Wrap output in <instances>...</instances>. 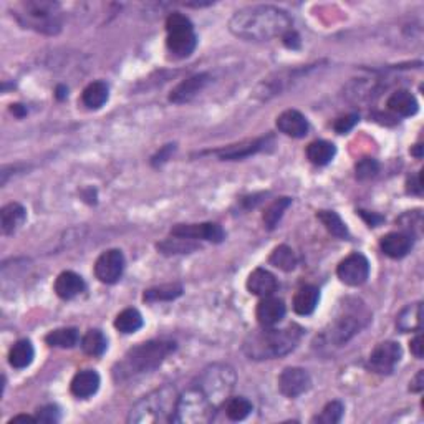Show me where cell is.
<instances>
[{
    "mask_svg": "<svg viewBox=\"0 0 424 424\" xmlns=\"http://www.w3.org/2000/svg\"><path fill=\"white\" fill-rule=\"evenodd\" d=\"M320 300V290L313 285H304L299 288V292L293 297V310L295 313L306 317V315H312L317 309Z\"/></svg>",
    "mask_w": 424,
    "mask_h": 424,
    "instance_id": "d4e9b609",
    "label": "cell"
},
{
    "mask_svg": "<svg viewBox=\"0 0 424 424\" xmlns=\"http://www.w3.org/2000/svg\"><path fill=\"white\" fill-rule=\"evenodd\" d=\"M125 270V255L118 249H110L94 262V275L103 283H116Z\"/></svg>",
    "mask_w": 424,
    "mask_h": 424,
    "instance_id": "4fadbf2b",
    "label": "cell"
},
{
    "mask_svg": "<svg viewBox=\"0 0 424 424\" xmlns=\"http://www.w3.org/2000/svg\"><path fill=\"white\" fill-rule=\"evenodd\" d=\"M290 206H292L290 197H278V199L270 202V204L265 207V211L262 214V220H264L265 227H267L269 231H272V229L277 227V224L281 222L283 212H285Z\"/></svg>",
    "mask_w": 424,
    "mask_h": 424,
    "instance_id": "1f68e13d",
    "label": "cell"
},
{
    "mask_svg": "<svg viewBox=\"0 0 424 424\" xmlns=\"http://www.w3.org/2000/svg\"><path fill=\"white\" fill-rule=\"evenodd\" d=\"M310 386H312V378L304 368H285L278 376V391L287 398H297L306 393Z\"/></svg>",
    "mask_w": 424,
    "mask_h": 424,
    "instance_id": "5bb4252c",
    "label": "cell"
},
{
    "mask_svg": "<svg viewBox=\"0 0 424 424\" xmlns=\"http://www.w3.org/2000/svg\"><path fill=\"white\" fill-rule=\"evenodd\" d=\"M224 408L227 418L232 419V421H242V419H246L252 413V403L247 398H242V396L229 398L224 403Z\"/></svg>",
    "mask_w": 424,
    "mask_h": 424,
    "instance_id": "8d00e7d4",
    "label": "cell"
},
{
    "mask_svg": "<svg viewBox=\"0 0 424 424\" xmlns=\"http://www.w3.org/2000/svg\"><path fill=\"white\" fill-rule=\"evenodd\" d=\"M282 38H283V43H285L288 48H299L300 47L299 35H297L293 30H288Z\"/></svg>",
    "mask_w": 424,
    "mask_h": 424,
    "instance_id": "f6af8a7d",
    "label": "cell"
},
{
    "mask_svg": "<svg viewBox=\"0 0 424 424\" xmlns=\"http://www.w3.org/2000/svg\"><path fill=\"white\" fill-rule=\"evenodd\" d=\"M62 418L60 408L55 404H47L37 411V421L40 423H58Z\"/></svg>",
    "mask_w": 424,
    "mask_h": 424,
    "instance_id": "60d3db41",
    "label": "cell"
},
{
    "mask_svg": "<svg viewBox=\"0 0 424 424\" xmlns=\"http://www.w3.org/2000/svg\"><path fill=\"white\" fill-rule=\"evenodd\" d=\"M408 191L413 194H421L423 192V181H421V173L416 178H409L408 181Z\"/></svg>",
    "mask_w": 424,
    "mask_h": 424,
    "instance_id": "bcb514c9",
    "label": "cell"
},
{
    "mask_svg": "<svg viewBox=\"0 0 424 424\" xmlns=\"http://www.w3.org/2000/svg\"><path fill=\"white\" fill-rule=\"evenodd\" d=\"M421 322H423V304L408 305L401 310L398 318H396V327L401 332H419L421 330Z\"/></svg>",
    "mask_w": 424,
    "mask_h": 424,
    "instance_id": "484cf974",
    "label": "cell"
},
{
    "mask_svg": "<svg viewBox=\"0 0 424 424\" xmlns=\"http://www.w3.org/2000/svg\"><path fill=\"white\" fill-rule=\"evenodd\" d=\"M85 288H87V285H85L83 278L78 274L70 272V270L62 272L55 281V293L63 300L75 299V297L85 292Z\"/></svg>",
    "mask_w": 424,
    "mask_h": 424,
    "instance_id": "7402d4cb",
    "label": "cell"
},
{
    "mask_svg": "<svg viewBox=\"0 0 424 424\" xmlns=\"http://www.w3.org/2000/svg\"><path fill=\"white\" fill-rule=\"evenodd\" d=\"M13 15L25 29H31L42 34H58L62 29L60 6L47 0H29L15 7Z\"/></svg>",
    "mask_w": 424,
    "mask_h": 424,
    "instance_id": "5b68a950",
    "label": "cell"
},
{
    "mask_svg": "<svg viewBox=\"0 0 424 424\" xmlns=\"http://www.w3.org/2000/svg\"><path fill=\"white\" fill-rule=\"evenodd\" d=\"M171 151H174V144H168V146H166L164 150H162L161 153H157V156L153 157V164L157 166V164H161V162L168 161Z\"/></svg>",
    "mask_w": 424,
    "mask_h": 424,
    "instance_id": "c3c4849f",
    "label": "cell"
},
{
    "mask_svg": "<svg viewBox=\"0 0 424 424\" xmlns=\"http://www.w3.org/2000/svg\"><path fill=\"white\" fill-rule=\"evenodd\" d=\"M10 111L13 113L15 116H19V118H22V116L27 115V108L22 106V105H12Z\"/></svg>",
    "mask_w": 424,
    "mask_h": 424,
    "instance_id": "f907efd6",
    "label": "cell"
},
{
    "mask_svg": "<svg viewBox=\"0 0 424 424\" xmlns=\"http://www.w3.org/2000/svg\"><path fill=\"white\" fill-rule=\"evenodd\" d=\"M401 355H403V350H401L400 344L391 340L381 341V344L374 346L372 355H369V368H372L374 373L390 374L395 369L396 365L400 363Z\"/></svg>",
    "mask_w": 424,
    "mask_h": 424,
    "instance_id": "7c38bea8",
    "label": "cell"
},
{
    "mask_svg": "<svg viewBox=\"0 0 424 424\" xmlns=\"http://www.w3.org/2000/svg\"><path fill=\"white\" fill-rule=\"evenodd\" d=\"M270 136L267 138H257V139H249V141H243L239 144H231V146L224 148V150L215 151L220 160H229V161H236V160H243V157H249L255 153L265 150L267 143L270 141Z\"/></svg>",
    "mask_w": 424,
    "mask_h": 424,
    "instance_id": "e0dca14e",
    "label": "cell"
},
{
    "mask_svg": "<svg viewBox=\"0 0 424 424\" xmlns=\"http://www.w3.org/2000/svg\"><path fill=\"white\" fill-rule=\"evenodd\" d=\"M176 350V344L171 340H151L133 346L126 351L121 362L113 368V376L116 381H125L138 374L155 372L162 362Z\"/></svg>",
    "mask_w": 424,
    "mask_h": 424,
    "instance_id": "7a4b0ae2",
    "label": "cell"
},
{
    "mask_svg": "<svg viewBox=\"0 0 424 424\" xmlns=\"http://www.w3.org/2000/svg\"><path fill=\"white\" fill-rule=\"evenodd\" d=\"M236 381L237 376L234 368L229 367V365L218 363L202 372L199 378V388L204 391L211 403L218 408V406L224 404L229 400Z\"/></svg>",
    "mask_w": 424,
    "mask_h": 424,
    "instance_id": "52a82bcc",
    "label": "cell"
},
{
    "mask_svg": "<svg viewBox=\"0 0 424 424\" xmlns=\"http://www.w3.org/2000/svg\"><path fill=\"white\" fill-rule=\"evenodd\" d=\"M378 171H380V164L372 157H367V160H362L356 164V178L360 181H367V179L374 178Z\"/></svg>",
    "mask_w": 424,
    "mask_h": 424,
    "instance_id": "ab89813d",
    "label": "cell"
},
{
    "mask_svg": "<svg viewBox=\"0 0 424 424\" xmlns=\"http://www.w3.org/2000/svg\"><path fill=\"white\" fill-rule=\"evenodd\" d=\"M34 356H35V350L31 341L19 340L10 348V353H8V363H10L13 368L24 369L34 362Z\"/></svg>",
    "mask_w": 424,
    "mask_h": 424,
    "instance_id": "f1b7e54d",
    "label": "cell"
},
{
    "mask_svg": "<svg viewBox=\"0 0 424 424\" xmlns=\"http://www.w3.org/2000/svg\"><path fill=\"white\" fill-rule=\"evenodd\" d=\"M215 406L199 386L184 391L178 398L173 423L178 424H207L214 419Z\"/></svg>",
    "mask_w": 424,
    "mask_h": 424,
    "instance_id": "8992f818",
    "label": "cell"
},
{
    "mask_svg": "<svg viewBox=\"0 0 424 424\" xmlns=\"http://www.w3.org/2000/svg\"><path fill=\"white\" fill-rule=\"evenodd\" d=\"M411 155L416 156V157H421L423 156V144H416V146H414V150H411Z\"/></svg>",
    "mask_w": 424,
    "mask_h": 424,
    "instance_id": "816d5d0a",
    "label": "cell"
},
{
    "mask_svg": "<svg viewBox=\"0 0 424 424\" xmlns=\"http://www.w3.org/2000/svg\"><path fill=\"white\" fill-rule=\"evenodd\" d=\"M229 29L236 37L249 42H269L283 37L292 30V19L283 8L274 6H252L232 15Z\"/></svg>",
    "mask_w": 424,
    "mask_h": 424,
    "instance_id": "6da1fadb",
    "label": "cell"
},
{
    "mask_svg": "<svg viewBox=\"0 0 424 424\" xmlns=\"http://www.w3.org/2000/svg\"><path fill=\"white\" fill-rule=\"evenodd\" d=\"M388 108L390 111H393L398 116H413L416 115L419 110L418 100L414 98V94L408 90H398L388 98Z\"/></svg>",
    "mask_w": 424,
    "mask_h": 424,
    "instance_id": "cb8c5ba5",
    "label": "cell"
},
{
    "mask_svg": "<svg viewBox=\"0 0 424 424\" xmlns=\"http://www.w3.org/2000/svg\"><path fill=\"white\" fill-rule=\"evenodd\" d=\"M100 388V374L93 369H83V372L76 373L71 380L70 390L71 395L80 400H87L93 396Z\"/></svg>",
    "mask_w": 424,
    "mask_h": 424,
    "instance_id": "ffe728a7",
    "label": "cell"
},
{
    "mask_svg": "<svg viewBox=\"0 0 424 424\" xmlns=\"http://www.w3.org/2000/svg\"><path fill=\"white\" fill-rule=\"evenodd\" d=\"M27 211L25 207L19 204V202H10V204L3 206L0 211V231L3 236H10V234L17 232L20 225L25 222Z\"/></svg>",
    "mask_w": 424,
    "mask_h": 424,
    "instance_id": "44dd1931",
    "label": "cell"
},
{
    "mask_svg": "<svg viewBox=\"0 0 424 424\" xmlns=\"http://www.w3.org/2000/svg\"><path fill=\"white\" fill-rule=\"evenodd\" d=\"M409 348H411V353L416 356V358L421 360L423 353H424V341L421 335H416L411 340V344H409Z\"/></svg>",
    "mask_w": 424,
    "mask_h": 424,
    "instance_id": "7bdbcfd3",
    "label": "cell"
},
{
    "mask_svg": "<svg viewBox=\"0 0 424 424\" xmlns=\"http://www.w3.org/2000/svg\"><path fill=\"white\" fill-rule=\"evenodd\" d=\"M337 155L335 144L328 141H313L306 146V157L310 162L317 166L328 164Z\"/></svg>",
    "mask_w": 424,
    "mask_h": 424,
    "instance_id": "f546056e",
    "label": "cell"
},
{
    "mask_svg": "<svg viewBox=\"0 0 424 424\" xmlns=\"http://www.w3.org/2000/svg\"><path fill=\"white\" fill-rule=\"evenodd\" d=\"M197 246L192 243L191 239H183L176 237L168 239V241L157 243V250H161L162 254H188V252L196 250Z\"/></svg>",
    "mask_w": 424,
    "mask_h": 424,
    "instance_id": "74e56055",
    "label": "cell"
},
{
    "mask_svg": "<svg viewBox=\"0 0 424 424\" xmlns=\"http://www.w3.org/2000/svg\"><path fill=\"white\" fill-rule=\"evenodd\" d=\"M381 250L391 259H403L411 250L413 237L406 232H390L380 241Z\"/></svg>",
    "mask_w": 424,
    "mask_h": 424,
    "instance_id": "d6986e66",
    "label": "cell"
},
{
    "mask_svg": "<svg viewBox=\"0 0 424 424\" xmlns=\"http://www.w3.org/2000/svg\"><path fill=\"white\" fill-rule=\"evenodd\" d=\"M409 390L413 393H419V391L424 390V369H419L416 376L413 378L411 383H409Z\"/></svg>",
    "mask_w": 424,
    "mask_h": 424,
    "instance_id": "ee69618b",
    "label": "cell"
},
{
    "mask_svg": "<svg viewBox=\"0 0 424 424\" xmlns=\"http://www.w3.org/2000/svg\"><path fill=\"white\" fill-rule=\"evenodd\" d=\"M171 236L191 239V241H207L220 243L225 239L224 229L219 224H178L171 229Z\"/></svg>",
    "mask_w": 424,
    "mask_h": 424,
    "instance_id": "8fae6325",
    "label": "cell"
},
{
    "mask_svg": "<svg viewBox=\"0 0 424 424\" xmlns=\"http://www.w3.org/2000/svg\"><path fill=\"white\" fill-rule=\"evenodd\" d=\"M108 97H110V90L105 81H93L83 90L81 101L88 110H98L108 101Z\"/></svg>",
    "mask_w": 424,
    "mask_h": 424,
    "instance_id": "4316f807",
    "label": "cell"
},
{
    "mask_svg": "<svg viewBox=\"0 0 424 424\" xmlns=\"http://www.w3.org/2000/svg\"><path fill=\"white\" fill-rule=\"evenodd\" d=\"M108 340L100 330H90L81 340V348L90 356H101L106 351Z\"/></svg>",
    "mask_w": 424,
    "mask_h": 424,
    "instance_id": "d590c367",
    "label": "cell"
},
{
    "mask_svg": "<svg viewBox=\"0 0 424 424\" xmlns=\"http://www.w3.org/2000/svg\"><path fill=\"white\" fill-rule=\"evenodd\" d=\"M13 423H37V416H27V414H20V416L12 418L10 421H8V424H13Z\"/></svg>",
    "mask_w": 424,
    "mask_h": 424,
    "instance_id": "681fc988",
    "label": "cell"
},
{
    "mask_svg": "<svg viewBox=\"0 0 424 424\" xmlns=\"http://www.w3.org/2000/svg\"><path fill=\"white\" fill-rule=\"evenodd\" d=\"M166 30H168V50L176 58H186L191 55L197 45L196 34H194L192 22L183 13H171L166 19Z\"/></svg>",
    "mask_w": 424,
    "mask_h": 424,
    "instance_id": "9c48e42d",
    "label": "cell"
},
{
    "mask_svg": "<svg viewBox=\"0 0 424 424\" xmlns=\"http://www.w3.org/2000/svg\"><path fill=\"white\" fill-rule=\"evenodd\" d=\"M358 212H360V215H362V218H363L365 220H367L369 227H376V225H380V224L383 222V218H381V215L369 214V212H367V211H358Z\"/></svg>",
    "mask_w": 424,
    "mask_h": 424,
    "instance_id": "7dc6e473",
    "label": "cell"
},
{
    "mask_svg": "<svg viewBox=\"0 0 424 424\" xmlns=\"http://www.w3.org/2000/svg\"><path fill=\"white\" fill-rule=\"evenodd\" d=\"M269 262L272 264L274 267L283 270V272H292L297 265V257L288 246H278L275 247L272 254H270Z\"/></svg>",
    "mask_w": 424,
    "mask_h": 424,
    "instance_id": "e575fe53",
    "label": "cell"
},
{
    "mask_svg": "<svg viewBox=\"0 0 424 424\" xmlns=\"http://www.w3.org/2000/svg\"><path fill=\"white\" fill-rule=\"evenodd\" d=\"M178 391L174 386H161L143 396L129 411V424H157L173 423L176 404H178Z\"/></svg>",
    "mask_w": 424,
    "mask_h": 424,
    "instance_id": "277c9868",
    "label": "cell"
},
{
    "mask_svg": "<svg viewBox=\"0 0 424 424\" xmlns=\"http://www.w3.org/2000/svg\"><path fill=\"white\" fill-rule=\"evenodd\" d=\"M302 330L297 325L283 328V330H274L272 327L264 328L262 332H255L246 338L243 341V353L250 360H272L285 356L297 348Z\"/></svg>",
    "mask_w": 424,
    "mask_h": 424,
    "instance_id": "3957f363",
    "label": "cell"
},
{
    "mask_svg": "<svg viewBox=\"0 0 424 424\" xmlns=\"http://www.w3.org/2000/svg\"><path fill=\"white\" fill-rule=\"evenodd\" d=\"M78 340H80L78 330L71 327L57 328V330L50 332L47 337H45L47 345L55 346V348H73L75 345H78Z\"/></svg>",
    "mask_w": 424,
    "mask_h": 424,
    "instance_id": "4dcf8cb0",
    "label": "cell"
},
{
    "mask_svg": "<svg viewBox=\"0 0 424 424\" xmlns=\"http://www.w3.org/2000/svg\"><path fill=\"white\" fill-rule=\"evenodd\" d=\"M369 322V312L362 304L353 302L346 304L344 312L333 320L328 330V340L335 345H345L353 338L356 333Z\"/></svg>",
    "mask_w": 424,
    "mask_h": 424,
    "instance_id": "ba28073f",
    "label": "cell"
},
{
    "mask_svg": "<svg viewBox=\"0 0 424 424\" xmlns=\"http://www.w3.org/2000/svg\"><path fill=\"white\" fill-rule=\"evenodd\" d=\"M57 97L60 98V100H63V98L69 97V90H66L65 87H58V94H57Z\"/></svg>",
    "mask_w": 424,
    "mask_h": 424,
    "instance_id": "f5cc1de1",
    "label": "cell"
},
{
    "mask_svg": "<svg viewBox=\"0 0 424 424\" xmlns=\"http://www.w3.org/2000/svg\"><path fill=\"white\" fill-rule=\"evenodd\" d=\"M116 330L129 335V333L138 332L143 327V317L136 309H126L123 312L118 313V317L115 320Z\"/></svg>",
    "mask_w": 424,
    "mask_h": 424,
    "instance_id": "d6a6232c",
    "label": "cell"
},
{
    "mask_svg": "<svg viewBox=\"0 0 424 424\" xmlns=\"http://www.w3.org/2000/svg\"><path fill=\"white\" fill-rule=\"evenodd\" d=\"M317 218L320 222L325 225V229L332 234V236H335L338 239L348 237V229H346L345 222L341 220V218L337 214V212L320 211V212H317Z\"/></svg>",
    "mask_w": 424,
    "mask_h": 424,
    "instance_id": "836d02e7",
    "label": "cell"
},
{
    "mask_svg": "<svg viewBox=\"0 0 424 424\" xmlns=\"http://www.w3.org/2000/svg\"><path fill=\"white\" fill-rule=\"evenodd\" d=\"M247 290L257 297H270L277 290V278L265 269H255L247 278Z\"/></svg>",
    "mask_w": 424,
    "mask_h": 424,
    "instance_id": "603a6c76",
    "label": "cell"
},
{
    "mask_svg": "<svg viewBox=\"0 0 424 424\" xmlns=\"http://www.w3.org/2000/svg\"><path fill=\"white\" fill-rule=\"evenodd\" d=\"M356 121H358V115H346L341 116V118H338L335 121V125H333V128H335L337 133L345 134L348 133L351 128L356 125Z\"/></svg>",
    "mask_w": 424,
    "mask_h": 424,
    "instance_id": "b9f144b4",
    "label": "cell"
},
{
    "mask_svg": "<svg viewBox=\"0 0 424 424\" xmlns=\"http://www.w3.org/2000/svg\"><path fill=\"white\" fill-rule=\"evenodd\" d=\"M337 275L341 282L350 287H360L367 282L369 275V262L363 254H350L338 264Z\"/></svg>",
    "mask_w": 424,
    "mask_h": 424,
    "instance_id": "30bf717a",
    "label": "cell"
},
{
    "mask_svg": "<svg viewBox=\"0 0 424 424\" xmlns=\"http://www.w3.org/2000/svg\"><path fill=\"white\" fill-rule=\"evenodd\" d=\"M278 132L292 138H304L309 133V121L300 111L287 110L277 118Z\"/></svg>",
    "mask_w": 424,
    "mask_h": 424,
    "instance_id": "ac0fdd59",
    "label": "cell"
},
{
    "mask_svg": "<svg viewBox=\"0 0 424 424\" xmlns=\"http://www.w3.org/2000/svg\"><path fill=\"white\" fill-rule=\"evenodd\" d=\"M209 83V75L207 73H197L189 76L188 80L181 81L169 94V101L176 103V105H183V103H189L199 94L206 85Z\"/></svg>",
    "mask_w": 424,
    "mask_h": 424,
    "instance_id": "9a60e30c",
    "label": "cell"
},
{
    "mask_svg": "<svg viewBox=\"0 0 424 424\" xmlns=\"http://www.w3.org/2000/svg\"><path fill=\"white\" fill-rule=\"evenodd\" d=\"M181 295H183L181 283H164V285L148 288V290L143 293V300L146 302V304H156V302H171Z\"/></svg>",
    "mask_w": 424,
    "mask_h": 424,
    "instance_id": "83f0119b",
    "label": "cell"
},
{
    "mask_svg": "<svg viewBox=\"0 0 424 424\" xmlns=\"http://www.w3.org/2000/svg\"><path fill=\"white\" fill-rule=\"evenodd\" d=\"M344 411H345V406L341 404L340 401H330V403L325 406L323 411L312 419V423L337 424L341 421V418H344Z\"/></svg>",
    "mask_w": 424,
    "mask_h": 424,
    "instance_id": "f35d334b",
    "label": "cell"
},
{
    "mask_svg": "<svg viewBox=\"0 0 424 424\" xmlns=\"http://www.w3.org/2000/svg\"><path fill=\"white\" fill-rule=\"evenodd\" d=\"M255 317L262 328L275 327L285 317V304L281 299H275V297H264L257 305Z\"/></svg>",
    "mask_w": 424,
    "mask_h": 424,
    "instance_id": "2e32d148",
    "label": "cell"
}]
</instances>
